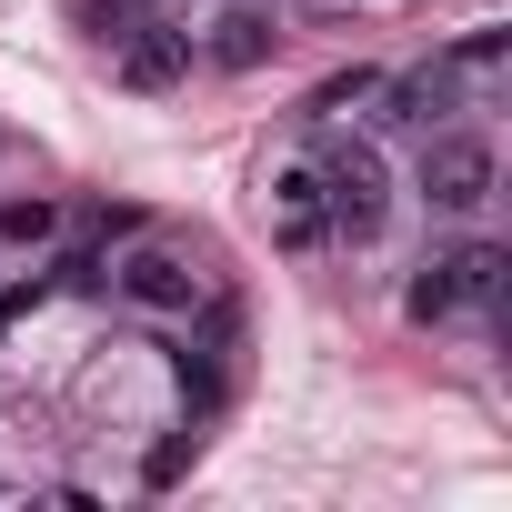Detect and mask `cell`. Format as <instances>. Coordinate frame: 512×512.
I'll use <instances>...</instances> for the list:
<instances>
[{
	"label": "cell",
	"instance_id": "obj_8",
	"mask_svg": "<svg viewBox=\"0 0 512 512\" xmlns=\"http://www.w3.org/2000/svg\"><path fill=\"white\" fill-rule=\"evenodd\" d=\"M272 51H282V21L262 11V0H231V11L211 21V41H201V61H211V71H262Z\"/></svg>",
	"mask_w": 512,
	"mask_h": 512
},
{
	"label": "cell",
	"instance_id": "obj_7",
	"mask_svg": "<svg viewBox=\"0 0 512 512\" xmlns=\"http://www.w3.org/2000/svg\"><path fill=\"white\" fill-rule=\"evenodd\" d=\"M372 101H382V131H442L452 111H462V81L432 61V71H402V81H372Z\"/></svg>",
	"mask_w": 512,
	"mask_h": 512
},
{
	"label": "cell",
	"instance_id": "obj_2",
	"mask_svg": "<svg viewBox=\"0 0 512 512\" xmlns=\"http://www.w3.org/2000/svg\"><path fill=\"white\" fill-rule=\"evenodd\" d=\"M492 181H502V151H492V131H462V121H442V131H432V151H422V201H432L442 221H472V211L492 201Z\"/></svg>",
	"mask_w": 512,
	"mask_h": 512
},
{
	"label": "cell",
	"instance_id": "obj_3",
	"mask_svg": "<svg viewBox=\"0 0 512 512\" xmlns=\"http://www.w3.org/2000/svg\"><path fill=\"white\" fill-rule=\"evenodd\" d=\"M322 211H332V241H382V221H392V171H382L372 141L322 151Z\"/></svg>",
	"mask_w": 512,
	"mask_h": 512
},
{
	"label": "cell",
	"instance_id": "obj_13",
	"mask_svg": "<svg viewBox=\"0 0 512 512\" xmlns=\"http://www.w3.org/2000/svg\"><path fill=\"white\" fill-rule=\"evenodd\" d=\"M0 502H11V482H0Z\"/></svg>",
	"mask_w": 512,
	"mask_h": 512
},
{
	"label": "cell",
	"instance_id": "obj_4",
	"mask_svg": "<svg viewBox=\"0 0 512 512\" xmlns=\"http://www.w3.org/2000/svg\"><path fill=\"white\" fill-rule=\"evenodd\" d=\"M101 292H121L131 312H151V322H181V312H201V272H191V251H171V241H141L131 231V251L111 262V282Z\"/></svg>",
	"mask_w": 512,
	"mask_h": 512
},
{
	"label": "cell",
	"instance_id": "obj_5",
	"mask_svg": "<svg viewBox=\"0 0 512 512\" xmlns=\"http://www.w3.org/2000/svg\"><path fill=\"white\" fill-rule=\"evenodd\" d=\"M272 231H282L292 251H322V241H332V211H322V151L272 161Z\"/></svg>",
	"mask_w": 512,
	"mask_h": 512
},
{
	"label": "cell",
	"instance_id": "obj_10",
	"mask_svg": "<svg viewBox=\"0 0 512 512\" xmlns=\"http://www.w3.org/2000/svg\"><path fill=\"white\" fill-rule=\"evenodd\" d=\"M0 241H11V251H41V241H61V201H41V191L0 201Z\"/></svg>",
	"mask_w": 512,
	"mask_h": 512
},
{
	"label": "cell",
	"instance_id": "obj_6",
	"mask_svg": "<svg viewBox=\"0 0 512 512\" xmlns=\"http://www.w3.org/2000/svg\"><path fill=\"white\" fill-rule=\"evenodd\" d=\"M191 61H201V41H191L181 21H141V31L121 41V81H131V91H181Z\"/></svg>",
	"mask_w": 512,
	"mask_h": 512
},
{
	"label": "cell",
	"instance_id": "obj_11",
	"mask_svg": "<svg viewBox=\"0 0 512 512\" xmlns=\"http://www.w3.org/2000/svg\"><path fill=\"white\" fill-rule=\"evenodd\" d=\"M141 21H161V11H151V0H91V11H81V31H91L101 51H121V41H131Z\"/></svg>",
	"mask_w": 512,
	"mask_h": 512
},
{
	"label": "cell",
	"instance_id": "obj_12",
	"mask_svg": "<svg viewBox=\"0 0 512 512\" xmlns=\"http://www.w3.org/2000/svg\"><path fill=\"white\" fill-rule=\"evenodd\" d=\"M372 81H382V71H362V61H352V71H332V81L312 91V121H342L352 101H372Z\"/></svg>",
	"mask_w": 512,
	"mask_h": 512
},
{
	"label": "cell",
	"instance_id": "obj_9",
	"mask_svg": "<svg viewBox=\"0 0 512 512\" xmlns=\"http://www.w3.org/2000/svg\"><path fill=\"white\" fill-rule=\"evenodd\" d=\"M502 61H512V31H462V41L442 51V71H452L482 111H492V91H502Z\"/></svg>",
	"mask_w": 512,
	"mask_h": 512
},
{
	"label": "cell",
	"instance_id": "obj_1",
	"mask_svg": "<svg viewBox=\"0 0 512 512\" xmlns=\"http://www.w3.org/2000/svg\"><path fill=\"white\" fill-rule=\"evenodd\" d=\"M502 272H512V251H502V241H462V251H432V262L412 272V292H402V312H412V322L492 312V302H502Z\"/></svg>",
	"mask_w": 512,
	"mask_h": 512
}]
</instances>
